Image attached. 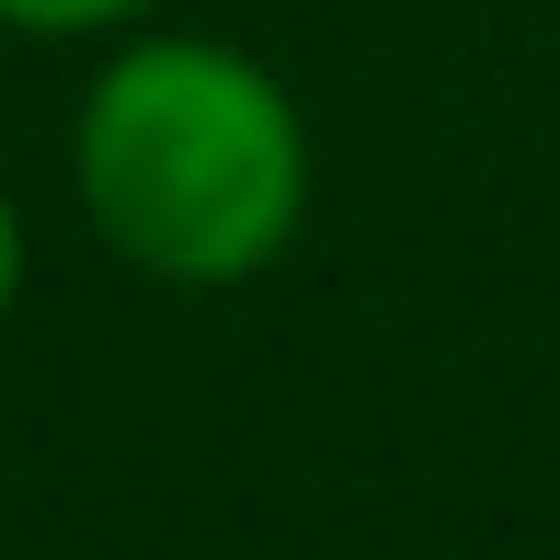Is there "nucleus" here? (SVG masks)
Segmentation results:
<instances>
[{
    "label": "nucleus",
    "instance_id": "nucleus-1",
    "mask_svg": "<svg viewBox=\"0 0 560 560\" xmlns=\"http://www.w3.org/2000/svg\"><path fill=\"white\" fill-rule=\"evenodd\" d=\"M310 184L320 149L298 92L229 35L138 23L69 104V195L92 241L138 264L149 287L218 298L275 275L287 241L310 229Z\"/></svg>",
    "mask_w": 560,
    "mask_h": 560
},
{
    "label": "nucleus",
    "instance_id": "nucleus-2",
    "mask_svg": "<svg viewBox=\"0 0 560 560\" xmlns=\"http://www.w3.org/2000/svg\"><path fill=\"white\" fill-rule=\"evenodd\" d=\"M172 0H0V35L23 46H115L138 23H161Z\"/></svg>",
    "mask_w": 560,
    "mask_h": 560
},
{
    "label": "nucleus",
    "instance_id": "nucleus-3",
    "mask_svg": "<svg viewBox=\"0 0 560 560\" xmlns=\"http://www.w3.org/2000/svg\"><path fill=\"white\" fill-rule=\"evenodd\" d=\"M12 298H23V207L0 184V320H12Z\"/></svg>",
    "mask_w": 560,
    "mask_h": 560
}]
</instances>
